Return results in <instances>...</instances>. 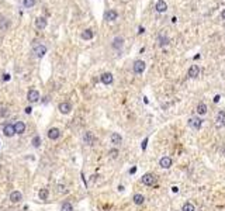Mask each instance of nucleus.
Instances as JSON below:
<instances>
[{
	"label": "nucleus",
	"mask_w": 225,
	"mask_h": 211,
	"mask_svg": "<svg viewBox=\"0 0 225 211\" xmlns=\"http://www.w3.org/2000/svg\"><path fill=\"white\" fill-rule=\"evenodd\" d=\"M189 125L191 128H194V130H200L201 125H203V120L200 117H191L189 120Z\"/></svg>",
	"instance_id": "f257e3e1"
},
{
	"label": "nucleus",
	"mask_w": 225,
	"mask_h": 211,
	"mask_svg": "<svg viewBox=\"0 0 225 211\" xmlns=\"http://www.w3.org/2000/svg\"><path fill=\"white\" fill-rule=\"evenodd\" d=\"M145 68H146L145 62H144V61H141V59L135 61V62H134V66H132V69H134V72H135L137 75H141V73L145 70Z\"/></svg>",
	"instance_id": "f03ea898"
},
{
	"label": "nucleus",
	"mask_w": 225,
	"mask_h": 211,
	"mask_svg": "<svg viewBox=\"0 0 225 211\" xmlns=\"http://www.w3.org/2000/svg\"><path fill=\"white\" fill-rule=\"evenodd\" d=\"M3 134L7 137V138H11V137H14V134H16V131H14V127H13V124H6L4 127H3Z\"/></svg>",
	"instance_id": "7ed1b4c3"
},
{
	"label": "nucleus",
	"mask_w": 225,
	"mask_h": 211,
	"mask_svg": "<svg viewBox=\"0 0 225 211\" xmlns=\"http://www.w3.org/2000/svg\"><path fill=\"white\" fill-rule=\"evenodd\" d=\"M34 54L37 58H42V56L47 54V47H45V45H41V44H39V45H35Z\"/></svg>",
	"instance_id": "20e7f679"
},
{
	"label": "nucleus",
	"mask_w": 225,
	"mask_h": 211,
	"mask_svg": "<svg viewBox=\"0 0 225 211\" xmlns=\"http://www.w3.org/2000/svg\"><path fill=\"white\" fill-rule=\"evenodd\" d=\"M155 10L158 13H165L166 10H168V4H166V1L165 0H158L155 4Z\"/></svg>",
	"instance_id": "39448f33"
},
{
	"label": "nucleus",
	"mask_w": 225,
	"mask_h": 211,
	"mask_svg": "<svg viewBox=\"0 0 225 211\" xmlns=\"http://www.w3.org/2000/svg\"><path fill=\"white\" fill-rule=\"evenodd\" d=\"M142 183H144L145 186H152V184L155 183V176H154L152 173L144 175V176H142Z\"/></svg>",
	"instance_id": "423d86ee"
},
{
	"label": "nucleus",
	"mask_w": 225,
	"mask_h": 211,
	"mask_svg": "<svg viewBox=\"0 0 225 211\" xmlns=\"http://www.w3.org/2000/svg\"><path fill=\"white\" fill-rule=\"evenodd\" d=\"M27 100L28 101H31V103H37L38 100H39V93L37 92V90H30L28 93H27Z\"/></svg>",
	"instance_id": "0eeeda50"
},
{
	"label": "nucleus",
	"mask_w": 225,
	"mask_h": 211,
	"mask_svg": "<svg viewBox=\"0 0 225 211\" xmlns=\"http://www.w3.org/2000/svg\"><path fill=\"white\" fill-rule=\"evenodd\" d=\"M70 110H72V104L68 103V101H63V103L59 104V111L62 114H69Z\"/></svg>",
	"instance_id": "6e6552de"
},
{
	"label": "nucleus",
	"mask_w": 225,
	"mask_h": 211,
	"mask_svg": "<svg viewBox=\"0 0 225 211\" xmlns=\"http://www.w3.org/2000/svg\"><path fill=\"white\" fill-rule=\"evenodd\" d=\"M47 18L45 17H38L37 20H35V27L38 28V30H44L45 27H47Z\"/></svg>",
	"instance_id": "1a4fd4ad"
},
{
	"label": "nucleus",
	"mask_w": 225,
	"mask_h": 211,
	"mask_svg": "<svg viewBox=\"0 0 225 211\" xmlns=\"http://www.w3.org/2000/svg\"><path fill=\"white\" fill-rule=\"evenodd\" d=\"M104 18H105V21H116V20L118 18V13H117L116 10H108V11L105 13Z\"/></svg>",
	"instance_id": "9d476101"
},
{
	"label": "nucleus",
	"mask_w": 225,
	"mask_h": 211,
	"mask_svg": "<svg viewBox=\"0 0 225 211\" xmlns=\"http://www.w3.org/2000/svg\"><path fill=\"white\" fill-rule=\"evenodd\" d=\"M159 165H160V167H163V169H169V167L172 166V159H170L169 156H163V158L159 161Z\"/></svg>",
	"instance_id": "9b49d317"
},
{
	"label": "nucleus",
	"mask_w": 225,
	"mask_h": 211,
	"mask_svg": "<svg viewBox=\"0 0 225 211\" xmlns=\"http://www.w3.org/2000/svg\"><path fill=\"white\" fill-rule=\"evenodd\" d=\"M189 78H197L198 76V73H200V68L197 65H191L190 68H189Z\"/></svg>",
	"instance_id": "f8f14e48"
},
{
	"label": "nucleus",
	"mask_w": 225,
	"mask_h": 211,
	"mask_svg": "<svg viewBox=\"0 0 225 211\" xmlns=\"http://www.w3.org/2000/svg\"><path fill=\"white\" fill-rule=\"evenodd\" d=\"M124 47V38L122 37H116L113 41V48L114 49H121Z\"/></svg>",
	"instance_id": "ddd939ff"
},
{
	"label": "nucleus",
	"mask_w": 225,
	"mask_h": 211,
	"mask_svg": "<svg viewBox=\"0 0 225 211\" xmlns=\"http://www.w3.org/2000/svg\"><path fill=\"white\" fill-rule=\"evenodd\" d=\"M13 127H14L16 134H23V132L25 131V124H24L23 121H17L16 124H13Z\"/></svg>",
	"instance_id": "4468645a"
},
{
	"label": "nucleus",
	"mask_w": 225,
	"mask_h": 211,
	"mask_svg": "<svg viewBox=\"0 0 225 211\" xmlns=\"http://www.w3.org/2000/svg\"><path fill=\"white\" fill-rule=\"evenodd\" d=\"M59 137H61V131L58 128H51L48 131V138L49 139H58Z\"/></svg>",
	"instance_id": "2eb2a0df"
},
{
	"label": "nucleus",
	"mask_w": 225,
	"mask_h": 211,
	"mask_svg": "<svg viewBox=\"0 0 225 211\" xmlns=\"http://www.w3.org/2000/svg\"><path fill=\"white\" fill-rule=\"evenodd\" d=\"M85 142L87 145H93L96 142V137L93 135V132H86L85 134Z\"/></svg>",
	"instance_id": "dca6fc26"
},
{
	"label": "nucleus",
	"mask_w": 225,
	"mask_h": 211,
	"mask_svg": "<svg viewBox=\"0 0 225 211\" xmlns=\"http://www.w3.org/2000/svg\"><path fill=\"white\" fill-rule=\"evenodd\" d=\"M113 80H114V78H113V75L111 73H103L101 75V82H103L104 84H111L113 83Z\"/></svg>",
	"instance_id": "f3484780"
},
{
	"label": "nucleus",
	"mask_w": 225,
	"mask_h": 211,
	"mask_svg": "<svg viewBox=\"0 0 225 211\" xmlns=\"http://www.w3.org/2000/svg\"><path fill=\"white\" fill-rule=\"evenodd\" d=\"M121 141H122V138L120 134H117V132H113V134H111V142H113L114 145H120Z\"/></svg>",
	"instance_id": "a211bd4d"
},
{
	"label": "nucleus",
	"mask_w": 225,
	"mask_h": 211,
	"mask_svg": "<svg viewBox=\"0 0 225 211\" xmlns=\"http://www.w3.org/2000/svg\"><path fill=\"white\" fill-rule=\"evenodd\" d=\"M21 198H23V196H21L20 192H13V193L10 194V200H11L13 203H18Z\"/></svg>",
	"instance_id": "6ab92c4d"
},
{
	"label": "nucleus",
	"mask_w": 225,
	"mask_h": 211,
	"mask_svg": "<svg viewBox=\"0 0 225 211\" xmlns=\"http://www.w3.org/2000/svg\"><path fill=\"white\" fill-rule=\"evenodd\" d=\"M158 41H159V45L160 47H166L168 44H169V38L168 37H165V35H159V38H158Z\"/></svg>",
	"instance_id": "aec40b11"
},
{
	"label": "nucleus",
	"mask_w": 225,
	"mask_h": 211,
	"mask_svg": "<svg viewBox=\"0 0 225 211\" xmlns=\"http://www.w3.org/2000/svg\"><path fill=\"white\" fill-rule=\"evenodd\" d=\"M197 113L198 114L207 113V104H206V103H198V106H197Z\"/></svg>",
	"instance_id": "412c9836"
},
{
	"label": "nucleus",
	"mask_w": 225,
	"mask_h": 211,
	"mask_svg": "<svg viewBox=\"0 0 225 211\" xmlns=\"http://www.w3.org/2000/svg\"><path fill=\"white\" fill-rule=\"evenodd\" d=\"M93 37H94V34H93L91 30H85V31L82 33V38H83V40H91Z\"/></svg>",
	"instance_id": "4be33fe9"
},
{
	"label": "nucleus",
	"mask_w": 225,
	"mask_h": 211,
	"mask_svg": "<svg viewBox=\"0 0 225 211\" xmlns=\"http://www.w3.org/2000/svg\"><path fill=\"white\" fill-rule=\"evenodd\" d=\"M132 200H134V203H135V204H138V206H139V204H142V203L145 201V197H144L142 194H135Z\"/></svg>",
	"instance_id": "5701e85b"
},
{
	"label": "nucleus",
	"mask_w": 225,
	"mask_h": 211,
	"mask_svg": "<svg viewBox=\"0 0 225 211\" xmlns=\"http://www.w3.org/2000/svg\"><path fill=\"white\" fill-rule=\"evenodd\" d=\"M217 121H218L220 125L225 124V111H220V113H218V115H217Z\"/></svg>",
	"instance_id": "b1692460"
},
{
	"label": "nucleus",
	"mask_w": 225,
	"mask_h": 211,
	"mask_svg": "<svg viewBox=\"0 0 225 211\" xmlns=\"http://www.w3.org/2000/svg\"><path fill=\"white\" fill-rule=\"evenodd\" d=\"M23 6L25 9H31L35 6V0H23Z\"/></svg>",
	"instance_id": "393cba45"
},
{
	"label": "nucleus",
	"mask_w": 225,
	"mask_h": 211,
	"mask_svg": "<svg viewBox=\"0 0 225 211\" xmlns=\"http://www.w3.org/2000/svg\"><path fill=\"white\" fill-rule=\"evenodd\" d=\"M48 194H49V193H48V189H41V190H39V198H41V200H47V198H48Z\"/></svg>",
	"instance_id": "a878e982"
},
{
	"label": "nucleus",
	"mask_w": 225,
	"mask_h": 211,
	"mask_svg": "<svg viewBox=\"0 0 225 211\" xmlns=\"http://www.w3.org/2000/svg\"><path fill=\"white\" fill-rule=\"evenodd\" d=\"M182 211H196V208H194V206H193L191 203H186V204L183 206Z\"/></svg>",
	"instance_id": "bb28decb"
},
{
	"label": "nucleus",
	"mask_w": 225,
	"mask_h": 211,
	"mask_svg": "<svg viewBox=\"0 0 225 211\" xmlns=\"http://www.w3.org/2000/svg\"><path fill=\"white\" fill-rule=\"evenodd\" d=\"M39 145H41V137L35 135L34 138H33V146H34V148H38Z\"/></svg>",
	"instance_id": "cd10ccee"
},
{
	"label": "nucleus",
	"mask_w": 225,
	"mask_h": 211,
	"mask_svg": "<svg viewBox=\"0 0 225 211\" xmlns=\"http://www.w3.org/2000/svg\"><path fill=\"white\" fill-rule=\"evenodd\" d=\"M61 211H73V207H72V204H69V203H63Z\"/></svg>",
	"instance_id": "c85d7f7f"
},
{
	"label": "nucleus",
	"mask_w": 225,
	"mask_h": 211,
	"mask_svg": "<svg viewBox=\"0 0 225 211\" xmlns=\"http://www.w3.org/2000/svg\"><path fill=\"white\" fill-rule=\"evenodd\" d=\"M110 155H111L113 158H117V155H118V151H117V149H111V151H110Z\"/></svg>",
	"instance_id": "c756f323"
},
{
	"label": "nucleus",
	"mask_w": 225,
	"mask_h": 211,
	"mask_svg": "<svg viewBox=\"0 0 225 211\" xmlns=\"http://www.w3.org/2000/svg\"><path fill=\"white\" fill-rule=\"evenodd\" d=\"M146 145H148V138H145V139H144V142H142V149H144V151H145V149H146Z\"/></svg>",
	"instance_id": "7c9ffc66"
},
{
	"label": "nucleus",
	"mask_w": 225,
	"mask_h": 211,
	"mask_svg": "<svg viewBox=\"0 0 225 211\" xmlns=\"http://www.w3.org/2000/svg\"><path fill=\"white\" fill-rule=\"evenodd\" d=\"M3 80H10V75L4 73V75H3Z\"/></svg>",
	"instance_id": "2f4dec72"
},
{
	"label": "nucleus",
	"mask_w": 225,
	"mask_h": 211,
	"mask_svg": "<svg viewBox=\"0 0 225 211\" xmlns=\"http://www.w3.org/2000/svg\"><path fill=\"white\" fill-rule=\"evenodd\" d=\"M220 98H221V96H220V94H217V96L214 97V103H218V101H220Z\"/></svg>",
	"instance_id": "473e14b6"
},
{
	"label": "nucleus",
	"mask_w": 225,
	"mask_h": 211,
	"mask_svg": "<svg viewBox=\"0 0 225 211\" xmlns=\"http://www.w3.org/2000/svg\"><path fill=\"white\" fill-rule=\"evenodd\" d=\"M58 189H59V192H65V187H63L62 184H59V186H58Z\"/></svg>",
	"instance_id": "72a5a7b5"
},
{
	"label": "nucleus",
	"mask_w": 225,
	"mask_h": 211,
	"mask_svg": "<svg viewBox=\"0 0 225 211\" xmlns=\"http://www.w3.org/2000/svg\"><path fill=\"white\" fill-rule=\"evenodd\" d=\"M172 192H173V193H177V192H179V187L173 186V187H172Z\"/></svg>",
	"instance_id": "f704fd0d"
},
{
	"label": "nucleus",
	"mask_w": 225,
	"mask_h": 211,
	"mask_svg": "<svg viewBox=\"0 0 225 211\" xmlns=\"http://www.w3.org/2000/svg\"><path fill=\"white\" fill-rule=\"evenodd\" d=\"M31 111H33V109H31V107H27V109H25V113H27V114H30Z\"/></svg>",
	"instance_id": "c9c22d12"
},
{
	"label": "nucleus",
	"mask_w": 225,
	"mask_h": 211,
	"mask_svg": "<svg viewBox=\"0 0 225 211\" xmlns=\"http://www.w3.org/2000/svg\"><path fill=\"white\" fill-rule=\"evenodd\" d=\"M135 172H137V167H132V169L130 170V173H135Z\"/></svg>",
	"instance_id": "e433bc0d"
},
{
	"label": "nucleus",
	"mask_w": 225,
	"mask_h": 211,
	"mask_svg": "<svg viewBox=\"0 0 225 211\" xmlns=\"http://www.w3.org/2000/svg\"><path fill=\"white\" fill-rule=\"evenodd\" d=\"M221 17H222V18H224V20H225V9H224V10H222V13H221Z\"/></svg>",
	"instance_id": "4c0bfd02"
},
{
	"label": "nucleus",
	"mask_w": 225,
	"mask_h": 211,
	"mask_svg": "<svg viewBox=\"0 0 225 211\" xmlns=\"http://www.w3.org/2000/svg\"><path fill=\"white\" fill-rule=\"evenodd\" d=\"M138 33H139V34L144 33V27H139V31H138Z\"/></svg>",
	"instance_id": "58836bf2"
}]
</instances>
